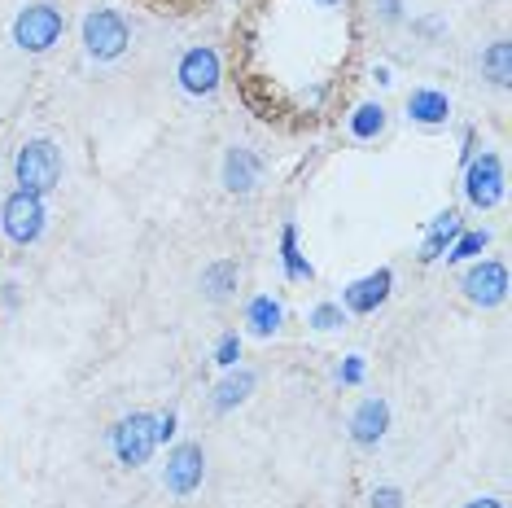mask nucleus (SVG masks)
Segmentation results:
<instances>
[{"mask_svg": "<svg viewBox=\"0 0 512 508\" xmlns=\"http://www.w3.org/2000/svg\"><path fill=\"white\" fill-rule=\"evenodd\" d=\"M232 290H237V263L232 259H219L202 272V294L211 298V303H228Z\"/></svg>", "mask_w": 512, "mask_h": 508, "instance_id": "obj_15", "label": "nucleus"}, {"mask_svg": "<svg viewBox=\"0 0 512 508\" xmlns=\"http://www.w3.org/2000/svg\"><path fill=\"white\" fill-rule=\"evenodd\" d=\"M127 44H132V31H127L119 9H92V14L84 18V49H88V57H97V62H114V57L127 53Z\"/></svg>", "mask_w": 512, "mask_h": 508, "instance_id": "obj_3", "label": "nucleus"}, {"mask_svg": "<svg viewBox=\"0 0 512 508\" xmlns=\"http://www.w3.org/2000/svg\"><path fill=\"white\" fill-rule=\"evenodd\" d=\"M202 473H206V456L197 443H180L176 452L167 456V473H162V487L171 495H193L202 487Z\"/></svg>", "mask_w": 512, "mask_h": 508, "instance_id": "obj_8", "label": "nucleus"}, {"mask_svg": "<svg viewBox=\"0 0 512 508\" xmlns=\"http://www.w3.org/2000/svg\"><path fill=\"white\" fill-rule=\"evenodd\" d=\"M246 325H250V333H259V338H272V333L281 329V303H276V298H267V294H259L246 307Z\"/></svg>", "mask_w": 512, "mask_h": 508, "instance_id": "obj_16", "label": "nucleus"}, {"mask_svg": "<svg viewBox=\"0 0 512 508\" xmlns=\"http://www.w3.org/2000/svg\"><path fill=\"white\" fill-rule=\"evenodd\" d=\"M464 508H504V504H499V500H491V495H482V500H469Z\"/></svg>", "mask_w": 512, "mask_h": 508, "instance_id": "obj_28", "label": "nucleus"}, {"mask_svg": "<svg viewBox=\"0 0 512 508\" xmlns=\"http://www.w3.org/2000/svg\"><path fill=\"white\" fill-rule=\"evenodd\" d=\"M320 5H333V0H320Z\"/></svg>", "mask_w": 512, "mask_h": 508, "instance_id": "obj_29", "label": "nucleus"}, {"mask_svg": "<svg viewBox=\"0 0 512 508\" xmlns=\"http://www.w3.org/2000/svg\"><path fill=\"white\" fill-rule=\"evenodd\" d=\"M311 325H316L320 333H329V329H342L346 316H342V307L337 303H320L316 311H311Z\"/></svg>", "mask_w": 512, "mask_h": 508, "instance_id": "obj_22", "label": "nucleus"}, {"mask_svg": "<svg viewBox=\"0 0 512 508\" xmlns=\"http://www.w3.org/2000/svg\"><path fill=\"white\" fill-rule=\"evenodd\" d=\"M372 508H403V491L399 487H377L372 491Z\"/></svg>", "mask_w": 512, "mask_h": 508, "instance_id": "obj_25", "label": "nucleus"}, {"mask_svg": "<svg viewBox=\"0 0 512 508\" xmlns=\"http://www.w3.org/2000/svg\"><path fill=\"white\" fill-rule=\"evenodd\" d=\"M464 198H469L477 211H491V206L504 198V163H499V154H482V158H473L469 163Z\"/></svg>", "mask_w": 512, "mask_h": 508, "instance_id": "obj_7", "label": "nucleus"}, {"mask_svg": "<svg viewBox=\"0 0 512 508\" xmlns=\"http://www.w3.org/2000/svg\"><path fill=\"white\" fill-rule=\"evenodd\" d=\"M460 285H464V298H469L473 307H499L508 298V268L499 259H482L464 272Z\"/></svg>", "mask_w": 512, "mask_h": 508, "instance_id": "obj_6", "label": "nucleus"}, {"mask_svg": "<svg viewBox=\"0 0 512 508\" xmlns=\"http://www.w3.org/2000/svg\"><path fill=\"white\" fill-rule=\"evenodd\" d=\"M381 18H386V22H399V18H403V5H399V0H381Z\"/></svg>", "mask_w": 512, "mask_h": 508, "instance_id": "obj_27", "label": "nucleus"}, {"mask_svg": "<svg viewBox=\"0 0 512 508\" xmlns=\"http://www.w3.org/2000/svg\"><path fill=\"white\" fill-rule=\"evenodd\" d=\"M66 31V18L57 5H27L22 14L14 18V44L22 53H49L57 40H62Z\"/></svg>", "mask_w": 512, "mask_h": 508, "instance_id": "obj_2", "label": "nucleus"}, {"mask_svg": "<svg viewBox=\"0 0 512 508\" xmlns=\"http://www.w3.org/2000/svg\"><path fill=\"white\" fill-rule=\"evenodd\" d=\"M171 434H176V412H167V417H158V443H167Z\"/></svg>", "mask_w": 512, "mask_h": 508, "instance_id": "obj_26", "label": "nucleus"}, {"mask_svg": "<svg viewBox=\"0 0 512 508\" xmlns=\"http://www.w3.org/2000/svg\"><path fill=\"white\" fill-rule=\"evenodd\" d=\"M486 246H491V233L486 228H473V233H460L456 241H451V250L442 254L447 263H464V259H473V254H482Z\"/></svg>", "mask_w": 512, "mask_h": 508, "instance_id": "obj_21", "label": "nucleus"}, {"mask_svg": "<svg viewBox=\"0 0 512 508\" xmlns=\"http://www.w3.org/2000/svg\"><path fill=\"white\" fill-rule=\"evenodd\" d=\"M154 447H158V417H149V412H132V417L114 425V456H119V465L141 469L154 456Z\"/></svg>", "mask_w": 512, "mask_h": 508, "instance_id": "obj_5", "label": "nucleus"}, {"mask_svg": "<svg viewBox=\"0 0 512 508\" xmlns=\"http://www.w3.org/2000/svg\"><path fill=\"white\" fill-rule=\"evenodd\" d=\"M263 180V158L246 145H232L228 158H224V184L228 193H254Z\"/></svg>", "mask_w": 512, "mask_h": 508, "instance_id": "obj_11", "label": "nucleus"}, {"mask_svg": "<svg viewBox=\"0 0 512 508\" xmlns=\"http://www.w3.org/2000/svg\"><path fill=\"white\" fill-rule=\"evenodd\" d=\"M390 290H394V272L390 268H377V272L359 276L355 285H346L342 303H346V311H355V316H372V311H377L390 298Z\"/></svg>", "mask_w": 512, "mask_h": 508, "instance_id": "obj_10", "label": "nucleus"}, {"mask_svg": "<svg viewBox=\"0 0 512 508\" xmlns=\"http://www.w3.org/2000/svg\"><path fill=\"white\" fill-rule=\"evenodd\" d=\"M44 219H49L44 202L36 198V193H27V189L9 193L5 206H0V228H5V237L14 241V246H31V241H40Z\"/></svg>", "mask_w": 512, "mask_h": 508, "instance_id": "obj_4", "label": "nucleus"}, {"mask_svg": "<svg viewBox=\"0 0 512 508\" xmlns=\"http://www.w3.org/2000/svg\"><path fill=\"white\" fill-rule=\"evenodd\" d=\"M250 390H254V373H250V368H241V373H232V377H224L215 386V408L219 412H232L237 403L250 399Z\"/></svg>", "mask_w": 512, "mask_h": 508, "instance_id": "obj_17", "label": "nucleus"}, {"mask_svg": "<svg viewBox=\"0 0 512 508\" xmlns=\"http://www.w3.org/2000/svg\"><path fill=\"white\" fill-rule=\"evenodd\" d=\"M237 360H241V338H237V333H224L219 346H215V364L219 368H232Z\"/></svg>", "mask_w": 512, "mask_h": 508, "instance_id": "obj_23", "label": "nucleus"}, {"mask_svg": "<svg viewBox=\"0 0 512 508\" xmlns=\"http://www.w3.org/2000/svg\"><path fill=\"white\" fill-rule=\"evenodd\" d=\"M390 430V403L386 399H364L351 412V438L359 447H377Z\"/></svg>", "mask_w": 512, "mask_h": 508, "instance_id": "obj_12", "label": "nucleus"}, {"mask_svg": "<svg viewBox=\"0 0 512 508\" xmlns=\"http://www.w3.org/2000/svg\"><path fill=\"white\" fill-rule=\"evenodd\" d=\"M337 381H342V386H359V381H364V355H346Z\"/></svg>", "mask_w": 512, "mask_h": 508, "instance_id": "obj_24", "label": "nucleus"}, {"mask_svg": "<svg viewBox=\"0 0 512 508\" xmlns=\"http://www.w3.org/2000/svg\"><path fill=\"white\" fill-rule=\"evenodd\" d=\"M281 263H285L289 281H311V263L298 254V228L294 224L281 228Z\"/></svg>", "mask_w": 512, "mask_h": 508, "instance_id": "obj_19", "label": "nucleus"}, {"mask_svg": "<svg viewBox=\"0 0 512 508\" xmlns=\"http://www.w3.org/2000/svg\"><path fill=\"white\" fill-rule=\"evenodd\" d=\"M14 176H18L22 189L36 193V198L57 189V180H62V154H57V145L53 141H27L14 158Z\"/></svg>", "mask_w": 512, "mask_h": 508, "instance_id": "obj_1", "label": "nucleus"}, {"mask_svg": "<svg viewBox=\"0 0 512 508\" xmlns=\"http://www.w3.org/2000/svg\"><path fill=\"white\" fill-rule=\"evenodd\" d=\"M381 127H386V110L377 106V101H364L355 114H351V132L359 141H372V136H381Z\"/></svg>", "mask_w": 512, "mask_h": 508, "instance_id": "obj_20", "label": "nucleus"}, {"mask_svg": "<svg viewBox=\"0 0 512 508\" xmlns=\"http://www.w3.org/2000/svg\"><path fill=\"white\" fill-rule=\"evenodd\" d=\"M407 119L421 123V127L447 123V119H451V101H447V92H438V88H416L412 97H407Z\"/></svg>", "mask_w": 512, "mask_h": 508, "instance_id": "obj_13", "label": "nucleus"}, {"mask_svg": "<svg viewBox=\"0 0 512 508\" xmlns=\"http://www.w3.org/2000/svg\"><path fill=\"white\" fill-rule=\"evenodd\" d=\"M180 88L189 92V97H211V92L219 88V53L206 49V44H197V49H189L180 57Z\"/></svg>", "mask_w": 512, "mask_h": 508, "instance_id": "obj_9", "label": "nucleus"}, {"mask_svg": "<svg viewBox=\"0 0 512 508\" xmlns=\"http://www.w3.org/2000/svg\"><path fill=\"white\" fill-rule=\"evenodd\" d=\"M482 75L491 79L495 88H508L512 84V44L508 40H495L491 49L482 53Z\"/></svg>", "mask_w": 512, "mask_h": 508, "instance_id": "obj_18", "label": "nucleus"}, {"mask_svg": "<svg viewBox=\"0 0 512 508\" xmlns=\"http://www.w3.org/2000/svg\"><path fill=\"white\" fill-rule=\"evenodd\" d=\"M464 233V219L456 215V211H442L434 224H429V233H425V246H421V259L425 263H434V259H442V254L451 250V241H456Z\"/></svg>", "mask_w": 512, "mask_h": 508, "instance_id": "obj_14", "label": "nucleus"}]
</instances>
